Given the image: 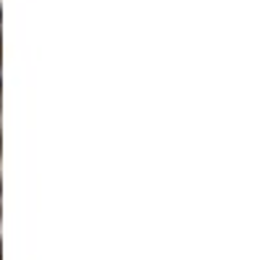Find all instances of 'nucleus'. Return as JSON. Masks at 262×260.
Masks as SVG:
<instances>
[{"instance_id": "1", "label": "nucleus", "mask_w": 262, "mask_h": 260, "mask_svg": "<svg viewBox=\"0 0 262 260\" xmlns=\"http://www.w3.org/2000/svg\"><path fill=\"white\" fill-rule=\"evenodd\" d=\"M0 257H3V245H0Z\"/></svg>"}]
</instances>
